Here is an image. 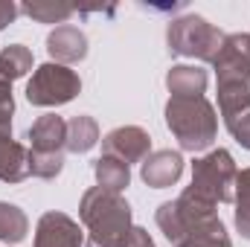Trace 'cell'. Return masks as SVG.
<instances>
[{"label": "cell", "instance_id": "13", "mask_svg": "<svg viewBox=\"0 0 250 247\" xmlns=\"http://www.w3.org/2000/svg\"><path fill=\"white\" fill-rule=\"evenodd\" d=\"M47 53L56 64H64V67L84 62L87 59V35L73 23L56 26L47 35Z\"/></svg>", "mask_w": 250, "mask_h": 247}, {"label": "cell", "instance_id": "21", "mask_svg": "<svg viewBox=\"0 0 250 247\" xmlns=\"http://www.w3.org/2000/svg\"><path fill=\"white\" fill-rule=\"evenodd\" d=\"M233 204H236V230L250 242V169H242L236 178V189H233Z\"/></svg>", "mask_w": 250, "mask_h": 247}, {"label": "cell", "instance_id": "6", "mask_svg": "<svg viewBox=\"0 0 250 247\" xmlns=\"http://www.w3.org/2000/svg\"><path fill=\"white\" fill-rule=\"evenodd\" d=\"M79 93H82L79 73L56 62L35 67L26 82V99L35 108H59V105L73 102Z\"/></svg>", "mask_w": 250, "mask_h": 247}, {"label": "cell", "instance_id": "23", "mask_svg": "<svg viewBox=\"0 0 250 247\" xmlns=\"http://www.w3.org/2000/svg\"><path fill=\"white\" fill-rule=\"evenodd\" d=\"M227 125V131L233 134V140L242 145V148H248L250 151V111H245V114H239V117H233Z\"/></svg>", "mask_w": 250, "mask_h": 247}, {"label": "cell", "instance_id": "2", "mask_svg": "<svg viewBox=\"0 0 250 247\" xmlns=\"http://www.w3.org/2000/svg\"><path fill=\"white\" fill-rule=\"evenodd\" d=\"M166 128L184 151H207L218 137V111L207 96H169Z\"/></svg>", "mask_w": 250, "mask_h": 247}, {"label": "cell", "instance_id": "1", "mask_svg": "<svg viewBox=\"0 0 250 247\" xmlns=\"http://www.w3.org/2000/svg\"><path fill=\"white\" fill-rule=\"evenodd\" d=\"M79 218L87 233L84 247H123L131 224V204L120 192H108L102 186H93L82 195Z\"/></svg>", "mask_w": 250, "mask_h": 247}, {"label": "cell", "instance_id": "14", "mask_svg": "<svg viewBox=\"0 0 250 247\" xmlns=\"http://www.w3.org/2000/svg\"><path fill=\"white\" fill-rule=\"evenodd\" d=\"M207 82H209L207 70L195 64H175L166 73V87L172 96H204Z\"/></svg>", "mask_w": 250, "mask_h": 247}, {"label": "cell", "instance_id": "5", "mask_svg": "<svg viewBox=\"0 0 250 247\" xmlns=\"http://www.w3.org/2000/svg\"><path fill=\"white\" fill-rule=\"evenodd\" d=\"M239 178V166L227 148H212L192 163V189L212 204H230Z\"/></svg>", "mask_w": 250, "mask_h": 247}, {"label": "cell", "instance_id": "22", "mask_svg": "<svg viewBox=\"0 0 250 247\" xmlns=\"http://www.w3.org/2000/svg\"><path fill=\"white\" fill-rule=\"evenodd\" d=\"M0 67L6 70V76L12 82L23 79L26 73H32V50L23 44H9L0 50Z\"/></svg>", "mask_w": 250, "mask_h": 247}, {"label": "cell", "instance_id": "17", "mask_svg": "<svg viewBox=\"0 0 250 247\" xmlns=\"http://www.w3.org/2000/svg\"><path fill=\"white\" fill-rule=\"evenodd\" d=\"M99 143V125L93 117L87 114H79L67 123V151L73 154H84L90 151L93 145Z\"/></svg>", "mask_w": 250, "mask_h": 247}, {"label": "cell", "instance_id": "18", "mask_svg": "<svg viewBox=\"0 0 250 247\" xmlns=\"http://www.w3.org/2000/svg\"><path fill=\"white\" fill-rule=\"evenodd\" d=\"M29 233V218L21 206L9 204V201H0V242L9 245H21Z\"/></svg>", "mask_w": 250, "mask_h": 247}, {"label": "cell", "instance_id": "24", "mask_svg": "<svg viewBox=\"0 0 250 247\" xmlns=\"http://www.w3.org/2000/svg\"><path fill=\"white\" fill-rule=\"evenodd\" d=\"M123 247H157V245H154V239L148 236V230H143V227H134V230L128 233V239H125Z\"/></svg>", "mask_w": 250, "mask_h": 247}, {"label": "cell", "instance_id": "25", "mask_svg": "<svg viewBox=\"0 0 250 247\" xmlns=\"http://www.w3.org/2000/svg\"><path fill=\"white\" fill-rule=\"evenodd\" d=\"M18 12H21V9H18L12 0H0V32H3L15 18H18Z\"/></svg>", "mask_w": 250, "mask_h": 247}, {"label": "cell", "instance_id": "7", "mask_svg": "<svg viewBox=\"0 0 250 247\" xmlns=\"http://www.w3.org/2000/svg\"><path fill=\"white\" fill-rule=\"evenodd\" d=\"M12 114H15V96L0 93V181L3 184H21L29 178V145L12 137Z\"/></svg>", "mask_w": 250, "mask_h": 247}, {"label": "cell", "instance_id": "12", "mask_svg": "<svg viewBox=\"0 0 250 247\" xmlns=\"http://www.w3.org/2000/svg\"><path fill=\"white\" fill-rule=\"evenodd\" d=\"M29 154H64L67 151V123L59 114H44L26 131Z\"/></svg>", "mask_w": 250, "mask_h": 247}, {"label": "cell", "instance_id": "9", "mask_svg": "<svg viewBox=\"0 0 250 247\" xmlns=\"http://www.w3.org/2000/svg\"><path fill=\"white\" fill-rule=\"evenodd\" d=\"M32 247H84V230L64 212H44L35 227Z\"/></svg>", "mask_w": 250, "mask_h": 247}, {"label": "cell", "instance_id": "11", "mask_svg": "<svg viewBox=\"0 0 250 247\" xmlns=\"http://www.w3.org/2000/svg\"><path fill=\"white\" fill-rule=\"evenodd\" d=\"M181 175H184V157H181V151H172V148L151 151L140 163V178H143V184L151 186V189L175 186L181 181Z\"/></svg>", "mask_w": 250, "mask_h": 247}, {"label": "cell", "instance_id": "19", "mask_svg": "<svg viewBox=\"0 0 250 247\" xmlns=\"http://www.w3.org/2000/svg\"><path fill=\"white\" fill-rule=\"evenodd\" d=\"M175 247H233V242H230V236H227L221 218L215 215V218L204 221L198 230H192L187 239Z\"/></svg>", "mask_w": 250, "mask_h": 247}, {"label": "cell", "instance_id": "16", "mask_svg": "<svg viewBox=\"0 0 250 247\" xmlns=\"http://www.w3.org/2000/svg\"><path fill=\"white\" fill-rule=\"evenodd\" d=\"M93 178H96V186H102V189H108V192H120V195H123V189L131 184V169L125 166L123 160L102 154V157H96V160H93Z\"/></svg>", "mask_w": 250, "mask_h": 247}, {"label": "cell", "instance_id": "8", "mask_svg": "<svg viewBox=\"0 0 250 247\" xmlns=\"http://www.w3.org/2000/svg\"><path fill=\"white\" fill-rule=\"evenodd\" d=\"M102 154L123 160L125 166L143 163L151 154V137L140 125H120L102 137Z\"/></svg>", "mask_w": 250, "mask_h": 247}, {"label": "cell", "instance_id": "20", "mask_svg": "<svg viewBox=\"0 0 250 247\" xmlns=\"http://www.w3.org/2000/svg\"><path fill=\"white\" fill-rule=\"evenodd\" d=\"M21 12H23L26 18L38 21V23H62L64 26V21L73 18L76 6L62 3V0H32V3H23Z\"/></svg>", "mask_w": 250, "mask_h": 247}, {"label": "cell", "instance_id": "3", "mask_svg": "<svg viewBox=\"0 0 250 247\" xmlns=\"http://www.w3.org/2000/svg\"><path fill=\"white\" fill-rule=\"evenodd\" d=\"M166 44L172 56L212 64L224 44V32L201 15H181L166 26Z\"/></svg>", "mask_w": 250, "mask_h": 247}, {"label": "cell", "instance_id": "15", "mask_svg": "<svg viewBox=\"0 0 250 247\" xmlns=\"http://www.w3.org/2000/svg\"><path fill=\"white\" fill-rule=\"evenodd\" d=\"M245 111H250V79L218 82V114L224 117V123H230Z\"/></svg>", "mask_w": 250, "mask_h": 247}, {"label": "cell", "instance_id": "4", "mask_svg": "<svg viewBox=\"0 0 250 247\" xmlns=\"http://www.w3.org/2000/svg\"><path fill=\"white\" fill-rule=\"evenodd\" d=\"M215 206L209 198H204L201 192H195L192 186H187L175 201H166L157 206L154 212V221L160 227V233L172 242V245H181L192 230H198L204 221L215 218Z\"/></svg>", "mask_w": 250, "mask_h": 247}, {"label": "cell", "instance_id": "10", "mask_svg": "<svg viewBox=\"0 0 250 247\" xmlns=\"http://www.w3.org/2000/svg\"><path fill=\"white\" fill-rule=\"evenodd\" d=\"M215 79L227 82V79H250V35L248 32H236V35H224V44L212 62Z\"/></svg>", "mask_w": 250, "mask_h": 247}]
</instances>
